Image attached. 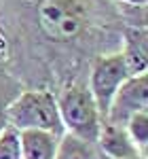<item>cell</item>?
Masks as SVG:
<instances>
[{"mask_svg": "<svg viewBox=\"0 0 148 159\" xmlns=\"http://www.w3.org/2000/svg\"><path fill=\"white\" fill-rule=\"evenodd\" d=\"M59 138L62 136L45 129H21L19 132L21 159H55Z\"/></svg>", "mask_w": 148, "mask_h": 159, "instance_id": "obj_8", "label": "cell"}, {"mask_svg": "<svg viewBox=\"0 0 148 159\" xmlns=\"http://www.w3.org/2000/svg\"><path fill=\"white\" fill-rule=\"evenodd\" d=\"M57 96V108L63 123V132L74 134L95 147L102 127V112L85 81H72L62 87Z\"/></svg>", "mask_w": 148, "mask_h": 159, "instance_id": "obj_3", "label": "cell"}, {"mask_svg": "<svg viewBox=\"0 0 148 159\" xmlns=\"http://www.w3.org/2000/svg\"><path fill=\"white\" fill-rule=\"evenodd\" d=\"M95 159H112V157H106V155H99L98 153V157ZM129 159H148V157H129Z\"/></svg>", "mask_w": 148, "mask_h": 159, "instance_id": "obj_14", "label": "cell"}, {"mask_svg": "<svg viewBox=\"0 0 148 159\" xmlns=\"http://www.w3.org/2000/svg\"><path fill=\"white\" fill-rule=\"evenodd\" d=\"M99 155H106L112 159H129V157H144L140 155L137 147L133 144V140L129 138L125 125H116L110 121H102L99 127V136L98 142H95Z\"/></svg>", "mask_w": 148, "mask_h": 159, "instance_id": "obj_7", "label": "cell"}, {"mask_svg": "<svg viewBox=\"0 0 148 159\" xmlns=\"http://www.w3.org/2000/svg\"><path fill=\"white\" fill-rule=\"evenodd\" d=\"M0 159H21L19 151V132L7 127L0 134Z\"/></svg>", "mask_w": 148, "mask_h": 159, "instance_id": "obj_12", "label": "cell"}, {"mask_svg": "<svg viewBox=\"0 0 148 159\" xmlns=\"http://www.w3.org/2000/svg\"><path fill=\"white\" fill-rule=\"evenodd\" d=\"M19 79L13 76L9 72H0V134L9 127V121H7V106L17 93H19Z\"/></svg>", "mask_w": 148, "mask_h": 159, "instance_id": "obj_11", "label": "cell"}, {"mask_svg": "<svg viewBox=\"0 0 148 159\" xmlns=\"http://www.w3.org/2000/svg\"><path fill=\"white\" fill-rule=\"evenodd\" d=\"M125 129L137 147L140 155L148 157V110L136 112L133 117H129V121L125 123Z\"/></svg>", "mask_w": 148, "mask_h": 159, "instance_id": "obj_10", "label": "cell"}, {"mask_svg": "<svg viewBox=\"0 0 148 159\" xmlns=\"http://www.w3.org/2000/svg\"><path fill=\"white\" fill-rule=\"evenodd\" d=\"M119 51L129 74H146L148 70V32L146 24H125L121 30Z\"/></svg>", "mask_w": 148, "mask_h": 159, "instance_id": "obj_6", "label": "cell"}, {"mask_svg": "<svg viewBox=\"0 0 148 159\" xmlns=\"http://www.w3.org/2000/svg\"><path fill=\"white\" fill-rule=\"evenodd\" d=\"M9 127L21 129H45L51 134H63V123L57 108V96L47 87H30L19 91L7 106Z\"/></svg>", "mask_w": 148, "mask_h": 159, "instance_id": "obj_2", "label": "cell"}, {"mask_svg": "<svg viewBox=\"0 0 148 159\" xmlns=\"http://www.w3.org/2000/svg\"><path fill=\"white\" fill-rule=\"evenodd\" d=\"M131 74L125 66V60L121 55V51H106L99 53L89 61V76H87V87L91 91V96L98 104L102 117H106L108 106H110L114 93L119 91V87Z\"/></svg>", "mask_w": 148, "mask_h": 159, "instance_id": "obj_4", "label": "cell"}, {"mask_svg": "<svg viewBox=\"0 0 148 159\" xmlns=\"http://www.w3.org/2000/svg\"><path fill=\"white\" fill-rule=\"evenodd\" d=\"M98 157V148L89 144L87 140L78 138L74 134L63 132L59 142H57V151H55V159H95Z\"/></svg>", "mask_w": 148, "mask_h": 159, "instance_id": "obj_9", "label": "cell"}, {"mask_svg": "<svg viewBox=\"0 0 148 159\" xmlns=\"http://www.w3.org/2000/svg\"><path fill=\"white\" fill-rule=\"evenodd\" d=\"M144 110H148V76L133 74L119 87L104 119L116 125H125L129 121V117H133L136 112H144Z\"/></svg>", "mask_w": 148, "mask_h": 159, "instance_id": "obj_5", "label": "cell"}, {"mask_svg": "<svg viewBox=\"0 0 148 159\" xmlns=\"http://www.w3.org/2000/svg\"><path fill=\"white\" fill-rule=\"evenodd\" d=\"M114 2H119L123 7H133V9H146L148 4V0H114Z\"/></svg>", "mask_w": 148, "mask_h": 159, "instance_id": "obj_13", "label": "cell"}, {"mask_svg": "<svg viewBox=\"0 0 148 159\" xmlns=\"http://www.w3.org/2000/svg\"><path fill=\"white\" fill-rule=\"evenodd\" d=\"M0 64H2V51H0Z\"/></svg>", "mask_w": 148, "mask_h": 159, "instance_id": "obj_15", "label": "cell"}, {"mask_svg": "<svg viewBox=\"0 0 148 159\" xmlns=\"http://www.w3.org/2000/svg\"><path fill=\"white\" fill-rule=\"evenodd\" d=\"M28 21L49 49L62 55H81L95 49L106 53L102 38H114L112 25L119 21L110 0H25Z\"/></svg>", "mask_w": 148, "mask_h": 159, "instance_id": "obj_1", "label": "cell"}]
</instances>
